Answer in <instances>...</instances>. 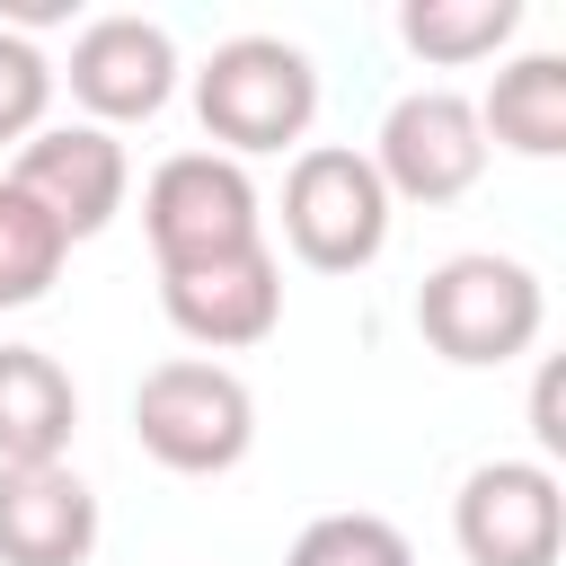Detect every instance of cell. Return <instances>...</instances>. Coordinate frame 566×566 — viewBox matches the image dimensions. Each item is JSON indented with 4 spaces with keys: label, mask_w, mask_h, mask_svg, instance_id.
Listing matches in <instances>:
<instances>
[{
    "label": "cell",
    "mask_w": 566,
    "mask_h": 566,
    "mask_svg": "<svg viewBox=\"0 0 566 566\" xmlns=\"http://www.w3.org/2000/svg\"><path fill=\"white\" fill-rule=\"evenodd\" d=\"M371 177L407 203H460L478 177H486V133H478V106L460 88H407L389 115H380V142L363 150Z\"/></svg>",
    "instance_id": "obj_6"
},
{
    "label": "cell",
    "mask_w": 566,
    "mask_h": 566,
    "mask_svg": "<svg viewBox=\"0 0 566 566\" xmlns=\"http://www.w3.org/2000/svg\"><path fill=\"white\" fill-rule=\"evenodd\" d=\"M142 230H150L159 274L212 265V256H239V248H265V230H256V186H248V168L221 159V150H177V159H159L150 186H142Z\"/></svg>",
    "instance_id": "obj_4"
},
{
    "label": "cell",
    "mask_w": 566,
    "mask_h": 566,
    "mask_svg": "<svg viewBox=\"0 0 566 566\" xmlns=\"http://www.w3.org/2000/svg\"><path fill=\"white\" fill-rule=\"evenodd\" d=\"M539 318H548L539 274L513 265V256H486V248L442 256L424 274V292H416V327H424V345L442 363H513V354H531Z\"/></svg>",
    "instance_id": "obj_3"
},
{
    "label": "cell",
    "mask_w": 566,
    "mask_h": 566,
    "mask_svg": "<svg viewBox=\"0 0 566 566\" xmlns=\"http://www.w3.org/2000/svg\"><path fill=\"white\" fill-rule=\"evenodd\" d=\"M62 256H71V239L18 195V186H0V310H27V301H44L53 292V274H62Z\"/></svg>",
    "instance_id": "obj_15"
},
{
    "label": "cell",
    "mask_w": 566,
    "mask_h": 566,
    "mask_svg": "<svg viewBox=\"0 0 566 566\" xmlns=\"http://www.w3.org/2000/svg\"><path fill=\"white\" fill-rule=\"evenodd\" d=\"M283 239L318 274L371 265L389 248V186L371 177V159L345 150V142H310L283 177Z\"/></svg>",
    "instance_id": "obj_5"
},
{
    "label": "cell",
    "mask_w": 566,
    "mask_h": 566,
    "mask_svg": "<svg viewBox=\"0 0 566 566\" xmlns=\"http://www.w3.org/2000/svg\"><path fill=\"white\" fill-rule=\"evenodd\" d=\"M478 133L522 150V159H557L566 150V53H522L495 71L486 106H478Z\"/></svg>",
    "instance_id": "obj_13"
},
{
    "label": "cell",
    "mask_w": 566,
    "mask_h": 566,
    "mask_svg": "<svg viewBox=\"0 0 566 566\" xmlns=\"http://www.w3.org/2000/svg\"><path fill=\"white\" fill-rule=\"evenodd\" d=\"M44 106H53V62L18 27H0V142L44 133Z\"/></svg>",
    "instance_id": "obj_17"
},
{
    "label": "cell",
    "mask_w": 566,
    "mask_h": 566,
    "mask_svg": "<svg viewBox=\"0 0 566 566\" xmlns=\"http://www.w3.org/2000/svg\"><path fill=\"white\" fill-rule=\"evenodd\" d=\"M195 115H203V133L221 142V159H239V150H283V142H301L310 115H318V71H310V53L283 44V35H230V44H212V62L195 71Z\"/></svg>",
    "instance_id": "obj_2"
},
{
    "label": "cell",
    "mask_w": 566,
    "mask_h": 566,
    "mask_svg": "<svg viewBox=\"0 0 566 566\" xmlns=\"http://www.w3.org/2000/svg\"><path fill=\"white\" fill-rule=\"evenodd\" d=\"M159 310H168L177 336H195V345H212V354L256 345V336H274V318H283V265H274V248H239V256H212V265H177V274H159Z\"/></svg>",
    "instance_id": "obj_10"
},
{
    "label": "cell",
    "mask_w": 566,
    "mask_h": 566,
    "mask_svg": "<svg viewBox=\"0 0 566 566\" xmlns=\"http://www.w3.org/2000/svg\"><path fill=\"white\" fill-rule=\"evenodd\" d=\"M513 27H522V0H407V9H398L407 53H424V62H442V71L495 53Z\"/></svg>",
    "instance_id": "obj_14"
},
{
    "label": "cell",
    "mask_w": 566,
    "mask_h": 566,
    "mask_svg": "<svg viewBox=\"0 0 566 566\" xmlns=\"http://www.w3.org/2000/svg\"><path fill=\"white\" fill-rule=\"evenodd\" d=\"M531 433H539V451H566V424H557V371H539V389H531Z\"/></svg>",
    "instance_id": "obj_18"
},
{
    "label": "cell",
    "mask_w": 566,
    "mask_h": 566,
    "mask_svg": "<svg viewBox=\"0 0 566 566\" xmlns=\"http://www.w3.org/2000/svg\"><path fill=\"white\" fill-rule=\"evenodd\" d=\"M80 389L44 345H0V469H44L71 451Z\"/></svg>",
    "instance_id": "obj_12"
},
{
    "label": "cell",
    "mask_w": 566,
    "mask_h": 566,
    "mask_svg": "<svg viewBox=\"0 0 566 566\" xmlns=\"http://www.w3.org/2000/svg\"><path fill=\"white\" fill-rule=\"evenodd\" d=\"M451 539L469 566H557L566 548V495L548 460H486L451 495Z\"/></svg>",
    "instance_id": "obj_7"
},
{
    "label": "cell",
    "mask_w": 566,
    "mask_h": 566,
    "mask_svg": "<svg viewBox=\"0 0 566 566\" xmlns=\"http://www.w3.org/2000/svg\"><path fill=\"white\" fill-rule=\"evenodd\" d=\"M97 548V495L80 469H0V566H80Z\"/></svg>",
    "instance_id": "obj_11"
},
{
    "label": "cell",
    "mask_w": 566,
    "mask_h": 566,
    "mask_svg": "<svg viewBox=\"0 0 566 566\" xmlns=\"http://www.w3.org/2000/svg\"><path fill=\"white\" fill-rule=\"evenodd\" d=\"M283 566H416V548H407V531L380 522V513H318V522L292 539Z\"/></svg>",
    "instance_id": "obj_16"
},
{
    "label": "cell",
    "mask_w": 566,
    "mask_h": 566,
    "mask_svg": "<svg viewBox=\"0 0 566 566\" xmlns=\"http://www.w3.org/2000/svg\"><path fill=\"white\" fill-rule=\"evenodd\" d=\"M177 88V44L168 27L115 9V18H88L71 35V97L88 106V124H142L159 115Z\"/></svg>",
    "instance_id": "obj_9"
},
{
    "label": "cell",
    "mask_w": 566,
    "mask_h": 566,
    "mask_svg": "<svg viewBox=\"0 0 566 566\" xmlns=\"http://www.w3.org/2000/svg\"><path fill=\"white\" fill-rule=\"evenodd\" d=\"M124 142L106 124H44L18 142V168L0 186H18L62 239H97L115 212H124Z\"/></svg>",
    "instance_id": "obj_8"
},
{
    "label": "cell",
    "mask_w": 566,
    "mask_h": 566,
    "mask_svg": "<svg viewBox=\"0 0 566 566\" xmlns=\"http://www.w3.org/2000/svg\"><path fill=\"white\" fill-rule=\"evenodd\" d=\"M133 433L159 469L177 478H221L248 460L256 442V398L230 363H203V354H177V363H150L142 389H133Z\"/></svg>",
    "instance_id": "obj_1"
}]
</instances>
